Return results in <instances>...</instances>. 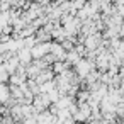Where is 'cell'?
I'll list each match as a JSON object with an SVG mask.
<instances>
[{"instance_id": "cell-1", "label": "cell", "mask_w": 124, "mask_h": 124, "mask_svg": "<svg viewBox=\"0 0 124 124\" xmlns=\"http://www.w3.org/2000/svg\"><path fill=\"white\" fill-rule=\"evenodd\" d=\"M90 70H95V61H90V60H87V58H80L78 63L73 66V71H75L80 78H83Z\"/></svg>"}, {"instance_id": "cell-2", "label": "cell", "mask_w": 124, "mask_h": 124, "mask_svg": "<svg viewBox=\"0 0 124 124\" xmlns=\"http://www.w3.org/2000/svg\"><path fill=\"white\" fill-rule=\"evenodd\" d=\"M71 117H73V121H77V122H87L88 117H90V107H88V104L83 102V104L77 105V110H75V114H73Z\"/></svg>"}, {"instance_id": "cell-3", "label": "cell", "mask_w": 124, "mask_h": 124, "mask_svg": "<svg viewBox=\"0 0 124 124\" xmlns=\"http://www.w3.org/2000/svg\"><path fill=\"white\" fill-rule=\"evenodd\" d=\"M49 46H51V41H46V43H36V44L31 48V56H32V60L43 58L46 53H49Z\"/></svg>"}, {"instance_id": "cell-4", "label": "cell", "mask_w": 124, "mask_h": 124, "mask_svg": "<svg viewBox=\"0 0 124 124\" xmlns=\"http://www.w3.org/2000/svg\"><path fill=\"white\" fill-rule=\"evenodd\" d=\"M49 99H48V95L46 93H38V95H34V99H32V107L36 109V112H41V110H46L48 107H49Z\"/></svg>"}, {"instance_id": "cell-5", "label": "cell", "mask_w": 124, "mask_h": 124, "mask_svg": "<svg viewBox=\"0 0 124 124\" xmlns=\"http://www.w3.org/2000/svg\"><path fill=\"white\" fill-rule=\"evenodd\" d=\"M17 58H19V63L21 65H29L32 61V56H31V49L29 48H19L17 49Z\"/></svg>"}, {"instance_id": "cell-6", "label": "cell", "mask_w": 124, "mask_h": 124, "mask_svg": "<svg viewBox=\"0 0 124 124\" xmlns=\"http://www.w3.org/2000/svg\"><path fill=\"white\" fill-rule=\"evenodd\" d=\"M34 38L38 43H46V41H51V34L48 31H44L43 27H38L36 32H34Z\"/></svg>"}, {"instance_id": "cell-7", "label": "cell", "mask_w": 124, "mask_h": 124, "mask_svg": "<svg viewBox=\"0 0 124 124\" xmlns=\"http://www.w3.org/2000/svg\"><path fill=\"white\" fill-rule=\"evenodd\" d=\"M21 114H22V119H26V117H34L38 112L32 107V104H21Z\"/></svg>"}, {"instance_id": "cell-8", "label": "cell", "mask_w": 124, "mask_h": 124, "mask_svg": "<svg viewBox=\"0 0 124 124\" xmlns=\"http://www.w3.org/2000/svg\"><path fill=\"white\" fill-rule=\"evenodd\" d=\"M51 39L56 41V43H61L65 39V29H63V26H56L51 31Z\"/></svg>"}, {"instance_id": "cell-9", "label": "cell", "mask_w": 124, "mask_h": 124, "mask_svg": "<svg viewBox=\"0 0 124 124\" xmlns=\"http://www.w3.org/2000/svg\"><path fill=\"white\" fill-rule=\"evenodd\" d=\"M80 58H82V56H80L77 51H73V49H71V51H66V54H65V61H66L70 66H75Z\"/></svg>"}, {"instance_id": "cell-10", "label": "cell", "mask_w": 124, "mask_h": 124, "mask_svg": "<svg viewBox=\"0 0 124 124\" xmlns=\"http://www.w3.org/2000/svg\"><path fill=\"white\" fill-rule=\"evenodd\" d=\"M10 92H9V85L7 83H0V105L5 104V100L9 99Z\"/></svg>"}, {"instance_id": "cell-11", "label": "cell", "mask_w": 124, "mask_h": 124, "mask_svg": "<svg viewBox=\"0 0 124 124\" xmlns=\"http://www.w3.org/2000/svg\"><path fill=\"white\" fill-rule=\"evenodd\" d=\"M51 88H54V82H53V80H48V82H44V83H41V85H39L41 93H48Z\"/></svg>"}, {"instance_id": "cell-12", "label": "cell", "mask_w": 124, "mask_h": 124, "mask_svg": "<svg viewBox=\"0 0 124 124\" xmlns=\"http://www.w3.org/2000/svg\"><path fill=\"white\" fill-rule=\"evenodd\" d=\"M46 95H48V99H49V102H51V104H54V102H56V100L61 97V95H60V92L56 90V87H54V88H51V90H49Z\"/></svg>"}, {"instance_id": "cell-13", "label": "cell", "mask_w": 124, "mask_h": 124, "mask_svg": "<svg viewBox=\"0 0 124 124\" xmlns=\"http://www.w3.org/2000/svg\"><path fill=\"white\" fill-rule=\"evenodd\" d=\"M60 44H61V48H63L65 51H71V49H73V46H75V43H73L71 39H66V38H65Z\"/></svg>"}, {"instance_id": "cell-14", "label": "cell", "mask_w": 124, "mask_h": 124, "mask_svg": "<svg viewBox=\"0 0 124 124\" xmlns=\"http://www.w3.org/2000/svg\"><path fill=\"white\" fill-rule=\"evenodd\" d=\"M73 51H77L82 58H83V54H85V51H87V48L83 46V43H75V46H73Z\"/></svg>"}, {"instance_id": "cell-15", "label": "cell", "mask_w": 124, "mask_h": 124, "mask_svg": "<svg viewBox=\"0 0 124 124\" xmlns=\"http://www.w3.org/2000/svg\"><path fill=\"white\" fill-rule=\"evenodd\" d=\"M43 61H44L46 65H49V66H51V65L56 61V56H54L53 53H46V54L43 56Z\"/></svg>"}, {"instance_id": "cell-16", "label": "cell", "mask_w": 124, "mask_h": 124, "mask_svg": "<svg viewBox=\"0 0 124 124\" xmlns=\"http://www.w3.org/2000/svg\"><path fill=\"white\" fill-rule=\"evenodd\" d=\"M9 82V73L4 70V66L0 65V83H7Z\"/></svg>"}, {"instance_id": "cell-17", "label": "cell", "mask_w": 124, "mask_h": 124, "mask_svg": "<svg viewBox=\"0 0 124 124\" xmlns=\"http://www.w3.org/2000/svg\"><path fill=\"white\" fill-rule=\"evenodd\" d=\"M83 5H85V4H83V0H75V2H71V4H70V9L80 10V9H82Z\"/></svg>"}, {"instance_id": "cell-18", "label": "cell", "mask_w": 124, "mask_h": 124, "mask_svg": "<svg viewBox=\"0 0 124 124\" xmlns=\"http://www.w3.org/2000/svg\"><path fill=\"white\" fill-rule=\"evenodd\" d=\"M21 124H38V121H36V117H26L21 121Z\"/></svg>"}, {"instance_id": "cell-19", "label": "cell", "mask_w": 124, "mask_h": 124, "mask_svg": "<svg viewBox=\"0 0 124 124\" xmlns=\"http://www.w3.org/2000/svg\"><path fill=\"white\" fill-rule=\"evenodd\" d=\"M60 10H61V14H63V12H70V4H68V2L61 4V5H60Z\"/></svg>"}]
</instances>
